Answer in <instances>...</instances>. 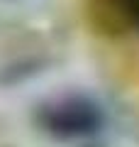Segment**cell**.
<instances>
[{
	"label": "cell",
	"mask_w": 139,
	"mask_h": 147,
	"mask_svg": "<svg viewBox=\"0 0 139 147\" xmlns=\"http://www.w3.org/2000/svg\"><path fill=\"white\" fill-rule=\"evenodd\" d=\"M39 125L66 142H86L105 130V113L86 96H66L39 110Z\"/></svg>",
	"instance_id": "cell-1"
},
{
	"label": "cell",
	"mask_w": 139,
	"mask_h": 147,
	"mask_svg": "<svg viewBox=\"0 0 139 147\" xmlns=\"http://www.w3.org/2000/svg\"><path fill=\"white\" fill-rule=\"evenodd\" d=\"M88 12L103 32H139V0H88Z\"/></svg>",
	"instance_id": "cell-2"
}]
</instances>
